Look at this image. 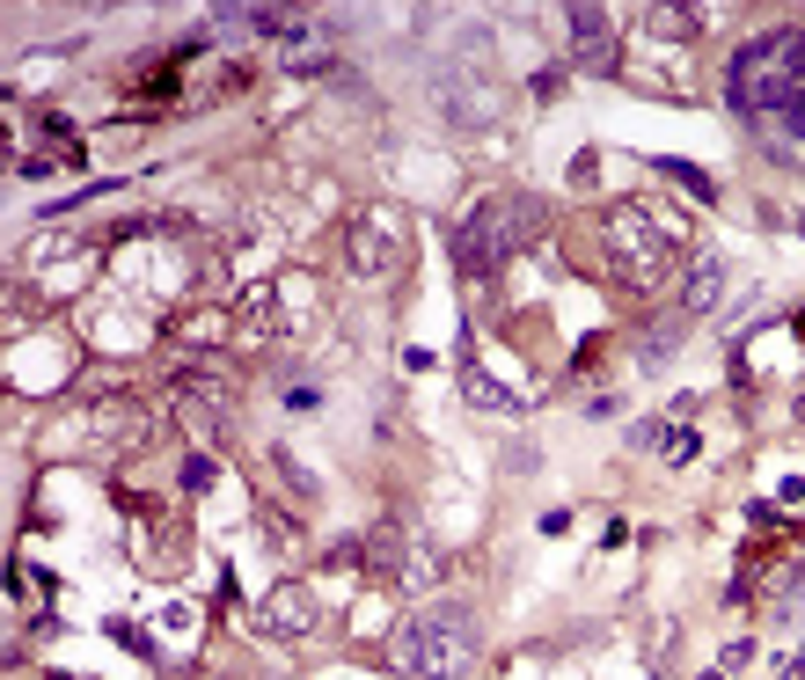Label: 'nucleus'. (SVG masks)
Returning a JSON list of instances; mask_svg holds the SVG:
<instances>
[{"label":"nucleus","instance_id":"nucleus-10","mask_svg":"<svg viewBox=\"0 0 805 680\" xmlns=\"http://www.w3.org/2000/svg\"><path fill=\"white\" fill-rule=\"evenodd\" d=\"M725 278H732V271L718 264V257H696L688 278H682V315H710V308L725 300Z\"/></svg>","mask_w":805,"mask_h":680},{"label":"nucleus","instance_id":"nucleus-1","mask_svg":"<svg viewBox=\"0 0 805 680\" xmlns=\"http://www.w3.org/2000/svg\"><path fill=\"white\" fill-rule=\"evenodd\" d=\"M725 96L755 132L783 140L777 162H798V124H805V29H761L732 51Z\"/></svg>","mask_w":805,"mask_h":680},{"label":"nucleus","instance_id":"nucleus-18","mask_svg":"<svg viewBox=\"0 0 805 680\" xmlns=\"http://www.w3.org/2000/svg\"><path fill=\"white\" fill-rule=\"evenodd\" d=\"M630 439H637V446H666V425H659V417H644V425H630Z\"/></svg>","mask_w":805,"mask_h":680},{"label":"nucleus","instance_id":"nucleus-4","mask_svg":"<svg viewBox=\"0 0 805 680\" xmlns=\"http://www.w3.org/2000/svg\"><path fill=\"white\" fill-rule=\"evenodd\" d=\"M344 257H352L359 278H389V271H403V257H411V242H403V213H389V205L352 213V227H344Z\"/></svg>","mask_w":805,"mask_h":680},{"label":"nucleus","instance_id":"nucleus-17","mask_svg":"<svg viewBox=\"0 0 805 680\" xmlns=\"http://www.w3.org/2000/svg\"><path fill=\"white\" fill-rule=\"evenodd\" d=\"M557 88H564V67H542V73H535V81H528V96H542V103L557 96Z\"/></svg>","mask_w":805,"mask_h":680},{"label":"nucleus","instance_id":"nucleus-3","mask_svg":"<svg viewBox=\"0 0 805 680\" xmlns=\"http://www.w3.org/2000/svg\"><path fill=\"white\" fill-rule=\"evenodd\" d=\"M601 242H608L615 271H623L630 286H652V278H666V264H674V242L644 219V205H615V213L601 219Z\"/></svg>","mask_w":805,"mask_h":680},{"label":"nucleus","instance_id":"nucleus-7","mask_svg":"<svg viewBox=\"0 0 805 680\" xmlns=\"http://www.w3.org/2000/svg\"><path fill=\"white\" fill-rule=\"evenodd\" d=\"M433 103L447 124H490L498 118V88L484 73H433Z\"/></svg>","mask_w":805,"mask_h":680},{"label":"nucleus","instance_id":"nucleus-19","mask_svg":"<svg viewBox=\"0 0 805 680\" xmlns=\"http://www.w3.org/2000/svg\"><path fill=\"white\" fill-rule=\"evenodd\" d=\"M213 484V462H205V454H198V462H184V490H205Z\"/></svg>","mask_w":805,"mask_h":680},{"label":"nucleus","instance_id":"nucleus-12","mask_svg":"<svg viewBox=\"0 0 805 680\" xmlns=\"http://www.w3.org/2000/svg\"><path fill=\"white\" fill-rule=\"evenodd\" d=\"M271 476H286V484L300 490V498H316V490H322L316 476H308V468H300V462H293V454H286V446H271Z\"/></svg>","mask_w":805,"mask_h":680},{"label":"nucleus","instance_id":"nucleus-6","mask_svg":"<svg viewBox=\"0 0 805 680\" xmlns=\"http://www.w3.org/2000/svg\"><path fill=\"white\" fill-rule=\"evenodd\" d=\"M564 59H571V67L579 73H615L623 67V51H615V15L608 8H571V15H564Z\"/></svg>","mask_w":805,"mask_h":680},{"label":"nucleus","instance_id":"nucleus-13","mask_svg":"<svg viewBox=\"0 0 805 680\" xmlns=\"http://www.w3.org/2000/svg\"><path fill=\"white\" fill-rule=\"evenodd\" d=\"M366 571H374V578H395V535H389V527L366 541Z\"/></svg>","mask_w":805,"mask_h":680},{"label":"nucleus","instance_id":"nucleus-9","mask_svg":"<svg viewBox=\"0 0 805 680\" xmlns=\"http://www.w3.org/2000/svg\"><path fill=\"white\" fill-rule=\"evenodd\" d=\"M279 67L286 73H338V37L330 29H286V45H279Z\"/></svg>","mask_w":805,"mask_h":680},{"label":"nucleus","instance_id":"nucleus-11","mask_svg":"<svg viewBox=\"0 0 805 680\" xmlns=\"http://www.w3.org/2000/svg\"><path fill=\"white\" fill-rule=\"evenodd\" d=\"M682 337H688V315H659V322H644V344H637V359H644V366H666L674 351H682Z\"/></svg>","mask_w":805,"mask_h":680},{"label":"nucleus","instance_id":"nucleus-2","mask_svg":"<svg viewBox=\"0 0 805 680\" xmlns=\"http://www.w3.org/2000/svg\"><path fill=\"white\" fill-rule=\"evenodd\" d=\"M389 666L403 680H462L476 666V622L469 608H425L389 636Z\"/></svg>","mask_w":805,"mask_h":680},{"label":"nucleus","instance_id":"nucleus-14","mask_svg":"<svg viewBox=\"0 0 805 680\" xmlns=\"http://www.w3.org/2000/svg\"><path fill=\"white\" fill-rule=\"evenodd\" d=\"M659 169L674 176V183H688V198H703V205H710V198H718V183H710L703 169H688V162H659Z\"/></svg>","mask_w":805,"mask_h":680},{"label":"nucleus","instance_id":"nucleus-5","mask_svg":"<svg viewBox=\"0 0 805 680\" xmlns=\"http://www.w3.org/2000/svg\"><path fill=\"white\" fill-rule=\"evenodd\" d=\"M447 249H454V264H462L469 278H490V271L506 264L512 242H506V219H498V198L454 219V227H447Z\"/></svg>","mask_w":805,"mask_h":680},{"label":"nucleus","instance_id":"nucleus-16","mask_svg":"<svg viewBox=\"0 0 805 680\" xmlns=\"http://www.w3.org/2000/svg\"><path fill=\"white\" fill-rule=\"evenodd\" d=\"M696 446H703L696 432H666V446H659V454H666V462H696Z\"/></svg>","mask_w":805,"mask_h":680},{"label":"nucleus","instance_id":"nucleus-15","mask_svg":"<svg viewBox=\"0 0 805 680\" xmlns=\"http://www.w3.org/2000/svg\"><path fill=\"white\" fill-rule=\"evenodd\" d=\"M439 571H447V563H439L433 549H417V557H411V571H403V585H439Z\"/></svg>","mask_w":805,"mask_h":680},{"label":"nucleus","instance_id":"nucleus-8","mask_svg":"<svg viewBox=\"0 0 805 680\" xmlns=\"http://www.w3.org/2000/svg\"><path fill=\"white\" fill-rule=\"evenodd\" d=\"M316 622H322V608H316L308 585H271L264 608H257V630H264V636H308Z\"/></svg>","mask_w":805,"mask_h":680}]
</instances>
